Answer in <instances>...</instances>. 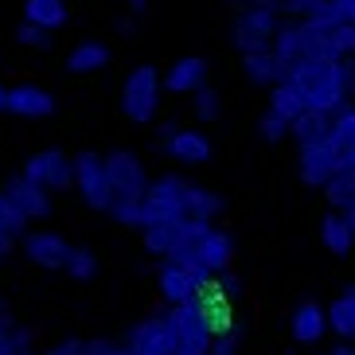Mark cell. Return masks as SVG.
<instances>
[{
	"label": "cell",
	"instance_id": "cell-28",
	"mask_svg": "<svg viewBox=\"0 0 355 355\" xmlns=\"http://www.w3.org/2000/svg\"><path fill=\"white\" fill-rule=\"evenodd\" d=\"M282 63H289V67H297V63H304V43H301V28L297 24H285L282 28V35H277V43L270 47Z\"/></svg>",
	"mask_w": 355,
	"mask_h": 355
},
{
	"label": "cell",
	"instance_id": "cell-13",
	"mask_svg": "<svg viewBox=\"0 0 355 355\" xmlns=\"http://www.w3.org/2000/svg\"><path fill=\"white\" fill-rule=\"evenodd\" d=\"M199 289V277L176 258H160V293L172 309L180 304H191V293Z\"/></svg>",
	"mask_w": 355,
	"mask_h": 355
},
{
	"label": "cell",
	"instance_id": "cell-22",
	"mask_svg": "<svg viewBox=\"0 0 355 355\" xmlns=\"http://www.w3.org/2000/svg\"><path fill=\"white\" fill-rule=\"evenodd\" d=\"M24 20L55 32V28H63L67 8H63V0H24Z\"/></svg>",
	"mask_w": 355,
	"mask_h": 355
},
{
	"label": "cell",
	"instance_id": "cell-7",
	"mask_svg": "<svg viewBox=\"0 0 355 355\" xmlns=\"http://www.w3.org/2000/svg\"><path fill=\"white\" fill-rule=\"evenodd\" d=\"M180 340H184V332L168 320V313H160V316H148L145 324H137L133 328V336H129V352L133 355H176Z\"/></svg>",
	"mask_w": 355,
	"mask_h": 355
},
{
	"label": "cell",
	"instance_id": "cell-5",
	"mask_svg": "<svg viewBox=\"0 0 355 355\" xmlns=\"http://www.w3.org/2000/svg\"><path fill=\"white\" fill-rule=\"evenodd\" d=\"M74 176H78V191H83V199L94 211L114 207L117 188H114V180H110V164H105L102 153H94V148L78 153V160H74Z\"/></svg>",
	"mask_w": 355,
	"mask_h": 355
},
{
	"label": "cell",
	"instance_id": "cell-29",
	"mask_svg": "<svg viewBox=\"0 0 355 355\" xmlns=\"http://www.w3.org/2000/svg\"><path fill=\"white\" fill-rule=\"evenodd\" d=\"M293 133H297V141H320V137L332 133V114H320V110H309V114H301L297 121H293Z\"/></svg>",
	"mask_w": 355,
	"mask_h": 355
},
{
	"label": "cell",
	"instance_id": "cell-6",
	"mask_svg": "<svg viewBox=\"0 0 355 355\" xmlns=\"http://www.w3.org/2000/svg\"><path fill=\"white\" fill-rule=\"evenodd\" d=\"M74 160L67 148H40V153H32V157L24 160L20 176L32 180V184H40V188L55 191V188H71V184H78V176H74Z\"/></svg>",
	"mask_w": 355,
	"mask_h": 355
},
{
	"label": "cell",
	"instance_id": "cell-25",
	"mask_svg": "<svg viewBox=\"0 0 355 355\" xmlns=\"http://www.w3.org/2000/svg\"><path fill=\"white\" fill-rule=\"evenodd\" d=\"M105 63H110V47H102V43H78V47L67 55V71H74V74L102 71Z\"/></svg>",
	"mask_w": 355,
	"mask_h": 355
},
{
	"label": "cell",
	"instance_id": "cell-24",
	"mask_svg": "<svg viewBox=\"0 0 355 355\" xmlns=\"http://www.w3.org/2000/svg\"><path fill=\"white\" fill-rule=\"evenodd\" d=\"M332 145L344 153L347 160H355V105H340L332 114Z\"/></svg>",
	"mask_w": 355,
	"mask_h": 355
},
{
	"label": "cell",
	"instance_id": "cell-11",
	"mask_svg": "<svg viewBox=\"0 0 355 355\" xmlns=\"http://www.w3.org/2000/svg\"><path fill=\"white\" fill-rule=\"evenodd\" d=\"M157 148L172 153V160H180V164H203L211 157V141L196 129H168V133H160Z\"/></svg>",
	"mask_w": 355,
	"mask_h": 355
},
{
	"label": "cell",
	"instance_id": "cell-36",
	"mask_svg": "<svg viewBox=\"0 0 355 355\" xmlns=\"http://www.w3.org/2000/svg\"><path fill=\"white\" fill-rule=\"evenodd\" d=\"M47 355H86V344H83V340H67V344L51 347Z\"/></svg>",
	"mask_w": 355,
	"mask_h": 355
},
{
	"label": "cell",
	"instance_id": "cell-14",
	"mask_svg": "<svg viewBox=\"0 0 355 355\" xmlns=\"http://www.w3.org/2000/svg\"><path fill=\"white\" fill-rule=\"evenodd\" d=\"M8 199L12 207L20 211L24 219H43V215H51V196H47V188H40V184H32V180H12L8 188Z\"/></svg>",
	"mask_w": 355,
	"mask_h": 355
},
{
	"label": "cell",
	"instance_id": "cell-4",
	"mask_svg": "<svg viewBox=\"0 0 355 355\" xmlns=\"http://www.w3.org/2000/svg\"><path fill=\"white\" fill-rule=\"evenodd\" d=\"M160 71L153 63H141L121 86V114L133 125H145L148 117L157 114V98H160Z\"/></svg>",
	"mask_w": 355,
	"mask_h": 355
},
{
	"label": "cell",
	"instance_id": "cell-34",
	"mask_svg": "<svg viewBox=\"0 0 355 355\" xmlns=\"http://www.w3.org/2000/svg\"><path fill=\"white\" fill-rule=\"evenodd\" d=\"M20 43L32 47V51H47L51 47V32L40 28V24H20Z\"/></svg>",
	"mask_w": 355,
	"mask_h": 355
},
{
	"label": "cell",
	"instance_id": "cell-19",
	"mask_svg": "<svg viewBox=\"0 0 355 355\" xmlns=\"http://www.w3.org/2000/svg\"><path fill=\"white\" fill-rule=\"evenodd\" d=\"M297 28H301L304 59H344L340 47H336L332 28H324V24H316V20H304V24H297Z\"/></svg>",
	"mask_w": 355,
	"mask_h": 355
},
{
	"label": "cell",
	"instance_id": "cell-44",
	"mask_svg": "<svg viewBox=\"0 0 355 355\" xmlns=\"http://www.w3.org/2000/svg\"><path fill=\"white\" fill-rule=\"evenodd\" d=\"M340 4H347V8H352V0H340Z\"/></svg>",
	"mask_w": 355,
	"mask_h": 355
},
{
	"label": "cell",
	"instance_id": "cell-42",
	"mask_svg": "<svg viewBox=\"0 0 355 355\" xmlns=\"http://www.w3.org/2000/svg\"><path fill=\"white\" fill-rule=\"evenodd\" d=\"M344 215H347V219H352V227H355V199H352V207H347Z\"/></svg>",
	"mask_w": 355,
	"mask_h": 355
},
{
	"label": "cell",
	"instance_id": "cell-15",
	"mask_svg": "<svg viewBox=\"0 0 355 355\" xmlns=\"http://www.w3.org/2000/svg\"><path fill=\"white\" fill-rule=\"evenodd\" d=\"M242 71L250 74L254 83H261V86H277V83H289L297 67L282 63L273 51H246L242 55Z\"/></svg>",
	"mask_w": 355,
	"mask_h": 355
},
{
	"label": "cell",
	"instance_id": "cell-35",
	"mask_svg": "<svg viewBox=\"0 0 355 355\" xmlns=\"http://www.w3.org/2000/svg\"><path fill=\"white\" fill-rule=\"evenodd\" d=\"M28 347V332H0V355H20Z\"/></svg>",
	"mask_w": 355,
	"mask_h": 355
},
{
	"label": "cell",
	"instance_id": "cell-2",
	"mask_svg": "<svg viewBox=\"0 0 355 355\" xmlns=\"http://www.w3.org/2000/svg\"><path fill=\"white\" fill-rule=\"evenodd\" d=\"M352 160L332 145V137H320V141H304L297 148V172H301L304 188H328L336 176H344Z\"/></svg>",
	"mask_w": 355,
	"mask_h": 355
},
{
	"label": "cell",
	"instance_id": "cell-40",
	"mask_svg": "<svg viewBox=\"0 0 355 355\" xmlns=\"http://www.w3.org/2000/svg\"><path fill=\"white\" fill-rule=\"evenodd\" d=\"M145 8V0H129V12H141Z\"/></svg>",
	"mask_w": 355,
	"mask_h": 355
},
{
	"label": "cell",
	"instance_id": "cell-45",
	"mask_svg": "<svg viewBox=\"0 0 355 355\" xmlns=\"http://www.w3.org/2000/svg\"><path fill=\"white\" fill-rule=\"evenodd\" d=\"M20 355H32V352H28V347H24V352H20Z\"/></svg>",
	"mask_w": 355,
	"mask_h": 355
},
{
	"label": "cell",
	"instance_id": "cell-33",
	"mask_svg": "<svg viewBox=\"0 0 355 355\" xmlns=\"http://www.w3.org/2000/svg\"><path fill=\"white\" fill-rule=\"evenodd\" d=\"M215 211H223L219 196H211V191H203V188L191 191V215H196V219H211Z\"/></svg>",
	"mask_w": 355,
	"mask_h": 355
},
{
	"label": "cell",
	"instance_id": "cell-32",
	"mask_svg": "<svg viewBox=\"0 0 355 355\" xmlns=\"http://www.w3.org/2000/svg\"><path fill=\"white\" fill-rule=\"evenodd\" d=\"M71 277H78V282H90L94 277V270H98V258H94V250H86V246H74L71 250Z\"/></svg>",
	"mask_w": 355,
	"mask_h": 355
},
{
	"label": "cell",
	"instance_id": "cell-43",
	"mask_svg": "<svg viewBox=\"0 0 355 355\" xmlns=\"http://www.w3.org/2000/svg\"><path fill=\"white\" fill-rule=\"evenodd\" d=\"M347 24H355V0H352V8H347Z\"/></svg>",
	"mask_w": 355,
	"mask_h": 355
},
{
	"label": "cell",
	"instance_id": "cell-9",
	"mask_svg": "<svg viewBox=\"0 0 355 355\" xmlns=\"http://www.w3.org/2000/svg\"><path fill=\"white\" fill-rule=\"evenodd\" d=\"M191 184H184L180 176H164L157 184L145 188V207L148 219H164V215H191Z\"/></svg>",
	"mask_w": 355,
	"mask_h": 355
},
{
	"label": "cell",
	"instance_id": "cell-10",
	"mask_svg": "<svg viewBox=\"0 0 355 355\" xmlns=\"http://www.w3.org/2000/svg\"><path fill=\"white\" fill-rule=\"evenodd\" d=\"M20 246L43 270H67L71 266V250H74L63 234H51V230H28L20 239Z\"/></svg>",
	"mask_w": 355,
	"mask_h": 355
},
{
	"label": "cell",
	"instance_id": "cell-31",
	"mask_svg": "<svg viewBox=\"0 0 355 355\" xmlns=\"http://www.w3.org/2000/svg\"><path fill=\"white\" fill-rule=\"evenodd\" d=\"M223 114V94L215 90V86H207V90H199L196 94V117L199 121H219Z\"/></svg>",
	"mask_w": 355,
	"mask_h": 355
},
{
	"label": "cell",
	"instance_id": "cell-3",
	"mask_svg": "<svg viewBox=\"0 0 355 355\" xmlns=\"http://www.w3.org/2000/svg\"><path fill=\"white\" fill-rule=\"evenodd\" d=\"M285 24L277 20V8H254V4H246V8L234 12V43H239V51H270L273 43H277V35H282Z\"/></svg>",
	"mask_w": 355,
	"mask_h": 355
},
{
	"label": "cell",
	"instance_id": "cell-17",
	"mask_svg": "<svg viewBox=\"0 0 355 355\" xmlns=\"http://www.w3.org/2000/svg\"><path fill=\"white\" fill-rule=\"evenodd\" d=\"M105 164H110V180H114V188L117 196H129V191H145V164L133 157V153H110L105 157Z\"/></svg>",
	"mask_w": 355,
	"mask_h": 355
},
{
	"label": "cell",
	"instance_id": "cell-12",
	"mask_svg": "<svg viewBox=\"0 0 355 355\" xmlns=\"http://www.w3.org/2000/svg\"><path fill=\"white\" fill-rule=\"evenodd\" d=\"M164 86L172 90V94H199V90H207V86H211L207 59H199V55H184L180 63L168 67Z\"/></svg>",
	"mask_w": 355,
	"mask_h": 355
},
{
	"label": "cell",
	"instance_id": "cell-1",
	"mask_svg": "<svg viewBox=\"0 0 355 355\" xmlns=\"http://www.w3.org/2000/svg\"><path fill=\"white\" fill-rule=\"evenodd\" d=\"M352 78H355V63H344V59H304V63H297L289 83L301 90L309 110L336 114L340 105H347Z\"/></svg>",
	"mask_w": 355,
	"mask_h": 355
},
{
	"label": "cell",
	"instance_id": "cell-26",
	"mask_svg": "<svg viewBox=\"0 0 355 355\" xmlns=\"http://www.w3.org/2000/svg\"><path fill=\"white\" fill-rule=\"evenodd\" d=\"M121 227H145L148 223V207H145V191H129V196H117L114 207H110Z\"/></svg>",
	"mask_w": 355,
	"mask_h": 355
},
{
	"label": "cell",
	"instance_id": "cell-23",
	"mask_svg": "<svg viewBox=\"0 0 355 355\" xmlns=\"http://www.w3.org/2000/svg\"><path fill=\"white\" fill-rule=\"evenodd\" d=\"M328 324H332L336 336L355 340V285H352V289H344L332 301V309H328Z\"/></svg>",
	"mask_w": 355,
	"mask_h": 355
},
{
	"label": "cell",
	"instance_id": "cell-16",
	"mask_svg": "<svg viewBox=\"0 0 355 355\" xmlns=\"http://www.w3.org/2000/svg\"><path fill=\"white\" fill-rule=\"evenodd\" d=\"M12 117H51L55 114V98L43 86H12L8 90V105Z\"/></svg>",
	"mask_w": 355,
	"mask_h": 355
},
{
	"label": "cell",
	"instance_id": "cell-8",
	"mask_svg": "<svg viewBox=\"0 0 355 355\" xmlns=\"http://www.w3.org/2000/svg\"><path fill=\"white\" fill-rule=\"evenodd\" d=\"M191 239V215H164V219H148L141 227V242L148 254L172 258V254Z\"/></svg>",
	"mask_w": 355,
	"mask_h": 355
},
{
	"label": "cell",
	"instance_id": "cell-21",
	"mask_svg": "<svg viewBox=\"0 0 355 355\" xmlns=\"http://www.w3.org/2000/svg\"><path fill=\"white\" fill-rule=\"evenodd\" d=\"M230 258H234V242H230L227 230H203V266L211 273H227Z\"/></svg>",
	"mask_w": 355,
	"mask_h": 355
},
{
	"label": "cell",
	"instance_id": "cell-39",
	"mask_svg": "<svg viewBox=\"0 0 355 355\" xmlns=\"http://www.w3.org/2000/svg\"><path fill=\"white\" fill-rule=\"evenodd\" d=\"M332 355H355V347L344 340V344H336V347H332Z\"/></svg>",
	"mask_w": 355,
	"mask_h": 355
},
{
	"label": "cell",
	"instance_id": "cell-37",
	"mask_svg": "<svg viewBox=\"0 0 355 355\" xmlns=\"http://www.w3.org/2000/svg\"><path fill=\"white\" fill-rule=\"evenodd\" d=\"M12 250H16V234L0 230V258H4V254H12Z\"/></svg>",
	"mask_w": 355,
	"mask_h": 355
},
{
	"label": "cell",
	"instance_id": "cell-20",
	"mask_svg": "<svg viewBox=\"0 0 355 355\" xmlns=\"http://www.w3.org/2000/svg\"><path fill=\"white\" fill-rule=\"evenodd\" d=\"M320 239H324V246H328V254H332V258H344V254H352V246H355V227H352V219H347L344 211H332V215L324 219V227H320Z\"/></svg>",
	"mask_w": 355,
	"mask_h": 355
},
{
	"label": "cell",
	"instance_id": "cell-38",
	"mask_svg": "<svg viewBox=\"0 0 355 355\" xmlns=\"http://www.w3.org/2000/svg\"><path fill=\"white\" fill-rule=\"evenodd\" d=\"M250 4H254V8H277V12L289 8V0H250Z\"/></svg>",
	"mask_w": 355,
	"mask_h": 355
},
{
	"label": "cell",
	"instance_id": "cell-27",
	"mask_svg": "<svg viewBox=\"0 0 355 355\" xmlns=\"http://www.w3.org/2000/svg\"><path fill=\"white\" fill-rule=\"evenodd\" d=\"M270 110H277V114H285L289 121H297L301 114H309V102L301 98V90L293 83H277L270 90Z\"/></svg>",
	"mask_w": 355,
	"mask_h": 355
},
{
	"label": "cell",
	"instance_id": "cell-41",
	"mask_svg": "<svg viewBox=\"0 0 355 355\" xmlns=\"http://www.w3.org/2000/svg\"><path fill=\"white\" fill-rule=\"evenodd\" d=\"M4 105H8V90H4V86H0V110H4Z\"/></svg>",
	"mask_w": 355,
	"mask_h": 355
},
{
	"label": "cell",
	"instance_id": "cell-18",
	"mask_svg": "<svg viewBox=\"0 0 355 355\" xmlns=\"http://www.w3.org/2000/svg\"><path fill=\"white\" fill-rule=\"evenodd\" d=\"M293 340L297 344H316L324 336V328H328V313L320 309V301H304L297 313H293Z\"/></svg>",
	"mask_w": 355,
	"mask_h": 355
},
{
	"label": "cell",
	"instance_id": "cell-30",
	"mask_svg": "<svg viewBox=\"0 0 355 355\" xmlns=\"http://www.w3.org/2000/svg\"><path fill=\"white\" fill-rule=\"evenodd\" d=\"M293 133V121L285 114H277V110H266V117H261V137L270 141V145H277V141H285V137Z\"/></svg>",
	"mask_w": 355,
	"mask_h": 355
}]
</instances>
